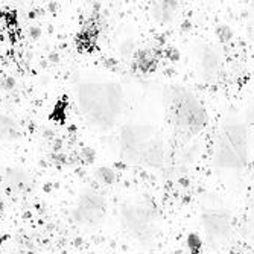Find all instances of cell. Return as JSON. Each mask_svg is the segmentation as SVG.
I'll list each match as a JSON object with an SVG mask.
<instances>
[{"instance_id": "1", "label": "cell", "mask_w": 254, "mask_h": 254, "mask_svg": "<svg viewBox=\"0 0 254 254\" xmlns=\"http://www.w3.org/2000/svg\"><path fill=\"white\" fill-rule=\"evenodd\" d=\"M166 96H169V118L178 131L195 134L207 124V113L190 91L181 87H171Z\"/></svg>"}, {"instance_id": "2", "label": "cell", "mask_w": 254, "mask_h": 254, "mask_svg": "<svg viewBox=\"0 0 254 254\" xmlns=\"http://www.w3.org/2000/svg\"><path fill=\"white\" fill-rule=\"evenodd\" d=\"M215 160L221 168L241 169L247 163V132L241 124L221 129L215 145Z\"/></svg>"}, {"instance_id": "3", "label": "cell", "mask_w": 254, "mask_h": 254, "mask_svg": "<svg viewBox=\"0 0 254 254\" xmlns=\"http://www.w3.org/2000/svg\"><path fill=\"white\" fill-rule=\"evenodd\" d=\"M202 224L205 227L204 230L209 233V236L221 238L230 228V216L225 212H218V210L207 212L202 216Z\"/></svg>"}, {"instance_id": "4", "label": "cell", "mask_w": 254, "mask_h": 254, "mask_svg": "<svg viewBox=\"0 0 254 254\" xmlns=\"http://www.w3.org/2000/svg\"><path fill=\"white\" fill-rule=\"evenodd\" d=\"M79 216L82 222H98L104 216V201L99 196H87L79 204Z\"/></svg>"}, {"instance_id": "5", "label": "cell", "mask_w": 254, "mask_h": 254, "mask_svg": "<svg viewBox=\"0 0 254 254\" xmlns=\"http://www.w3.org/2000/svg\"><path fill=\"white\" fill-rule=\"evenodd\" d=\"M155 6L158 9H152L155 12V18L160 21V23H168L171 18H172V14H174V6L175 3L174 2H158L155 3Z\"/></svg>"}, {"instance_id": "6", "label": "cell", "mask_w": 254, "mask_h": 254, "mask_svg": "<svg viewBox=\"0 0 254 254\" xmlns=\"http://www.w3.org/2000/svg\"><path fill=\"white\" fill-rule=\"evenodd\" d=\"M188 247L190 248V251L193 254H198L201 251V247H202V241L199 239V236L196 233H190L188 236Z\"/></svg>"}, {"instance_id": "7", "label": "cell", "mask_w": 254, "mask_h": 254, "mask_svg": "<svg viewBox=\"0 0 254 254\" xmlns=\"http://www.w3.org/2000/svg\"><path fill=\"white\" fill-rule=\"evenodd\" d=\"M98 175L104 183H110V184L114 183V180H116V174H114L110 168H101L98 171Z\"/></svg>"}, {"instance_id": "8", "label": "cell", "mask_w": 254, "mask_h": 254, "mask_svg": "<svg viewBox=\"0 0 254 254\" xmlns=\"http://www.w3.org/2000/svg\"><path fill=\"white\" fill-rule=\"evenodd\" d=\"M216 35H218V38L222 41V43H227V41H230L232 40V37H233V32H232V29H230L228 26H219L218 29H216Z\"/></svg>"}]
</instances>
